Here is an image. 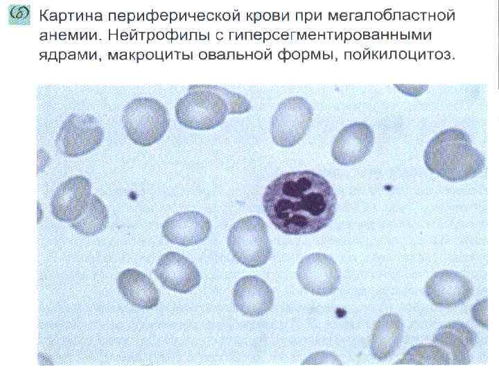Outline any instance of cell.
Wrapping results in <instances>:
<instances>
[{
    "label": "cell",
    "mask_w": 499,
    "mask_h": 374,
    "mask_svg": "<svg viewBox=\"0 0 499 374\" xmlns=\"http://www.w3.org/2000/svg\"><path fill=\"white\" fill-rule=\"evenodd\" d=\"M152 13H148V14H147V19H148V20H149V19H150V20H152Z\"/></svg>",
    "instance_id": "obj_36"
},
{
    "label": "cell",
    "mask_w": 499,
    "mask_h": 374,
    "mask_svg": "<svg viewBox=\"0 0 499 374\" xmlns=\"http://www.w3.org/2000/svg\"><path fill=\"white\" fill-rule=\"evenodd\" d=\"M395 364H451L449 354L435 344H418L407 350Z\"/></svg>",
    "instance_id": "obj_19"
},
{
    "label": "cell",
    "mask_w": 499,
    "mask_h": 374,
    "mask_svg": "<svg viewBox=\"0 0 499 374\" xmlns=\"http://www.w3.org/2000/svg\"><path fill=\"white\" fill-rule=\"evenodd\" d=\"M227 246L234 258L247 267H261L272 256L266 224L258 215L238 220L229 231Z\"/></svg>",
    "instance_id": "obj_4"
},
{
    "label": "cell",
    "mask_w": 499,
    "mask_h": 374,
    "mask_svg": "<svg viewBox=\"0 0 499 374\" xmlns=\"http://www.w3.org/2000/svg\"><path fill=\"white\" fill-rule=\"evenodd\" d=\"M157 37L158 39H163V37H164V33H163L162 32H158V33H157Z\"/></svg>",
    "instance_id": "obj_27"
},
{
    "label": "cell",
    "mask_w": 499,
    "mask_h": 374,
    "mask_svg": "<svg viewBox=\"0 0 499 374\" xmlns=\"http://www.w3.org/2000/svg\"><path fill=\"white\" fill-rule=\"evenodd\" d=\"M166 37L168 39H172V33L171 32L166 33Z\"/></svg>",
    "instance_id": "obj_30"
},
{
    "label": "cell",
    "mask_w": 499,
    "mask_h": 374,
    "mask_svg": "<svg viewBox=\"0 0 499 374\" xmlns=\"http://www.w3.org/2000/svg\"><path fill=\"white\" fill-rule=\"evenodd\" d=\"M426 168L450 182L477 176L485 166V158L473 147L469 134L459 128L441 131L429 141L423 154Z\"/></svg>",
    "instance_id": "obj_2"
},
{
    "label": "cell",
    "mask_w": 499,
    "mask_h": 374,
    "mask_svg": "<svg viewBox=\"0 0 499 374\" xmlns=\"http://www.w3.org/2000/svg\"><path fill=\"white\" fill-rule=\"evenodd\" d=\"M297 277L306 291L318 296L334 292L341 279L335 260L322 253H313L304 257L299 263Z\"/></svg>",
    "instance_id": "obj_7"
},
{
    "label": "cell",
    "mask_w": 499,
    "mask_h": 374,
    "mask_svg": "<svg viewBox=\"0 0 499 374\" xmlns=\"http://www.w3.org/2000/svg\"><path fill=\"white\" fill-rule=\"evenodd\" d=\"M313 116V107L304 98L295 96L285 98L271 120L272 141L281 148L293 147L306 134Z\"/></svg>",
    "instance_id": "obj_6"
},
{
    "label": "cell",
    "mask_w": 499,
    "mask_h": 374,
    "mask_svg": "<svg viewBox=\"0 0 499 374\" xmlns=\"http://www.w3.org/2000/svg\"><path fill=\"white\" fill-rule=\"evenodd\" d=\"M30 12L28 7L22 5L11 6L9 10V21L12 24H28Z\"/></svg>",
    "instance_id": "obj_21"
},
{
    "label": "cell",
    "mask_w": 499,
    "mask_h": 374,
    "mask_svg": "<svg viewBox=\"0 0 499 374\" xmlns=\"http://www.w3.org/2000/svg\"><path fill=\"white\" fill-rule=\"evenodd\" d=\"M146 57L148 59H152L153 57V53L152 52H148L146 53Z\"/></svg>",
    "instance_id": "obj_29"
},
{
    "label": "cell",
    "mask_w": 499,
    "mask_h": 374,
    "mask_svg": "<svg viewBox=\"0 0 499 374\" xmlns=\"http://www.w3.org/2000/svg\"><path fill=\"white\" fill-rule=\"evenodd\" d=\"M128 15H128V19H129L130 20H133V19H134V13L130 12V13H128Z\"/></svg>",
    "instance_id": "obj_33"
},
{
    "label": "cell",
    "mask_w": 499,
    "mask_h": 374,
    "mask_svg": "<svg viewBox=\"0 0 499 374\" xmlns=\"http://www.w3.org/2000/svg\"><path fill=\"white\" fill-rule=\"evenodd\" d=\"M403 323L394 313H386L376 322L371 338L370 350L374 358L384 361L399 349L403 337Z\"/></svg>",
    "instance_id": "obj_17"
},
{
    "label": "cell",
    "mask_w": 499,
    "mask_h": 374,
    "mask_svg": "<svg viewBox=\"0 0 499 374\" xmlns=\"http://www.w3.org/2000/svg\"><path fill=\"white\" fill-rule=\"evenodd\" d=\"M109 222V213L104 202L95 194H91L83 214L71 226L85 236H94L103 231Z\"/></svg>",
    "instance_id": "obj_18"
},
{
    "label": "cell",
    "mask_w": 499,
    "mask_h": 374,
    "mask_svg": "<svg viewBox=\"0 0 499 374\" xmlns=\"http://www.w3.org/2000/svg\"><path fill=\"white\" fill-rule=\"evenodd\" d=\"M271 34L269 32L264 33V38L268 39L270 38Z\"/></svg>",
    "instance_id": "obj_28"
},
{
    "label": "cell",
    "mask_w": 499,
    "mask_h": 374,
    "mask_svg": "<svg viewBox=\"0 0 499 374\" xmlns=\"http://www.w3.org/2000/svg\"><path fill=\"white\" fill-rule=\"evenodd\" d=\"M374 143V134L364 122H355L344 127L333 141L331 155L341 166L360 163L370 153Z\"/></svg>",
    "instance_id": "obj_11"
},
{
    "label": "cell",
    "mask_w": 499,
    "mask_h": 374,
    "mask_svg": "<svg viewBox=\"0 0 499 374\" xmlns=\"http://www.w3.org/2000/svg\"><path fill=\"white\" fill-rule=\"evenodd\" d=\"M148 39H152L154 38V37H155V34H154V33H152V32L149 33L148 34Z\"/></svg>",
    "instance_id": "obj_32"
},
{
    "label": "cell",
    "mask_w": 499,
    "mask_h": 374,
    "mask_svg": "<svg viewBox=\"0 0 499 374\" xmlns=\"http://www.w3.org/2000/svg\"><path fill=\"white\" fill-rule=\"evenodd\" d=\"M152 273L164 287L182 294L192 291L201 280L200 271L194 263L175 251L163 254Z\"/></svg>",
    "instance_id": "obj_12"
},
{
    "label": "cell",
    "mask_w": 499,
    "mask_h": 374,
    "mask_svg": "<svg viewBox=\"0 0 499 374\" xmlns=\"http://www.w3.org/2000/svg\"><path fill=\"white\" fill-rule=\"evenodd\" d=\"M337 198L330 183L310 170L284 173L263 196L264 211L273 225L287 235L319 231L332 221Z\"/></svg>",
    "instance_id": "obj_1"
},
{
    "label": "cell",
    "mask_w": 499,
    "mask_h": 374,
    "mask_svg": "<svg viewBox=\"0 0 499 374\" xmlns=\"http://www.w3.org/2000/svg\"><path fill=\"white\" fill-rule=\"evenodd\" d=\"M424 292L433 305L451 308L467 301L473 295V287L463 274L445 269L435 273L428 280Z\"/></svg>",
    "instance_id": "obj_10"
},
{
    "label": "cell",
    "mask_w": 499,
    "mask_h": 374,
    "mask_svg": "<svg viewBox=\"0 0 499 374\" xmlns=\"http://www.w3.org/2000/svg\"><path fill=\"white\" fill-rule=\"evenodd\" d=\"M222 17L225 20H229L230 18V15L229 13L225 12L223 14Z\"/></svg>",
    "instance_id": "obj_24"
},
{
    "label": "cell",
    "mask_w": 499,
    "mask_h": 374,
    "mask_svg": "<svg viewBox=\"0 0 499 374\" xmlns=\"http://www.w3.org/2000/svg\"><path fill=\"white\" fill-rule=\"evenodd\" d=\"M207 86L224 98L228 107V114H240L250 110V100L240 93L218 85L207 84Z\"/></svg>",
    "instance_id": "obj_20"
},
{
    "label": "cell",
    "mask_w": 499,
    "mask_h": 374,
    "mask_svg": "<svg viewBox=\"0 0 499 374\" xmlns=\"http://www.w3.org/2000/svg\"><path fill=\"white\" fill-rule=\"evenodd\" d=\"M233 299L236 309L243 314L259 317L272 308L274 293L263 279L256 276H245L235 284Z\"/></svg>",
    "instance_id": "obj_14"
},
{
    "label": "cell",
    "mask_w": 499,
    "mask_h": 374,
    "mask_svg": "<svg viewBox=\"0 0 499 374\" xmlns=\"http://www.w3.org/2000/svg\"><path fill=\"white\" fill-rule=\"evenodd\" d=\"M211 229L210 220L198 211L179 212L162 225L163 236L170 242L188 247L204 242Z\"/></svg>",
    "instance_id": "obj_13"
},
{
    "label": "cell",
    "mask_w": 499,
    "mask_h": 374,
    "mask_svg": "<svg viewBox=\"0 0 499 374\" xmlns=\"http://www.w3.org/2000/svg\"><path fill=\"white\" fill-rule=\"evenodd\" d=\"M117 287L123 298L138 308L149 310L159 303V294L155 284L137 269L123 270L117 277Z\"/></svg>",
    "instance_id": "obj_16"
},
{
    "label": "cell",
    "mask_w": 499,
    "mask_h": 374,
    "mask_svg": "<svg viewBox=\"0 0 499 374\" xmlns=\"http://www.w3.org/2000/svg\"><path fill=\"white\" fill-rule=\"evenodd\" d=\"M432 342L449 354L451 364H469L470 352L477 343V334L465 323L453 321L438 328Z\"/></svg>",
    "instance_id": "obj_15"
},
{
    "label": "cell",
    "mask_w": 499,
    "mask_h": 374,
    "mask_svg": "<svg viewBox=\"0 0 499 374\" xmlns=\"http://www.w3.org/2000/svg\"><path fill=\"white\" fill-rule=\"evenodd\" d=\"M199 56L201 59H204L207 57V53L205 52L202 51L200 53Z\"/></svg>",
    "instance_id": "obj_26"
},
{
    "label": "cell",
    "mask_w": 499,
    "mask_h": 374,
    "mask_svg": "<svg viewBox=\"0 0 499 374\" xmlns=\"http://www.w3.org/2000/svg\"><path fill=\"white\" fill-rule=\"evenodd\" d=\"M258 17L257 20H259L261 18V15L259 12H256V13H254V17Z\"/></svg>",
    "instance_id": "obj_34"
},
{
    "label": "cell",
    "mask_w": 499,
    "mask_h": 374,
    "mask_svg": "<svg viewBox=\"0 0 499 374\" xmlns=\"http://www.w3.org/2000/svg\"><path fill=\"white\" fill-rule=\"evenodd\" d=\"M177 37H178V35H177V32L172 33V39H175L177 38Z\"/></svg>",
    "instance_id": "obj_31"
},
{
    "label": "cell",
    "mask_w": 499,
    "mask_h": 374,
    "mask_svg": "<svg viewBox=\"0 0 499 374\" xmlns=\"http://www.w3.org/2000/svg\"><path fill=\"white\" fill-rule=\"evenodd\" d=\"M123 124L128 136L137 145L150 146L159 141L169 127L167 109L153 98H137L125 108Z\"/></svg>",
    "instance_id": "obj_5"
},
{
    "label": "cell",
    "mask_w": 499,
    "mask_h": 374,
    "mask_svg": "<svg viewBox=\"0 0 499 374\" xmlns=\"http://www.w3.org/2000/svg\"><path fill=\"white\" fill-rule=\"evenodd\" d=\"M175 112L182 126L195 130H209L224 123L228 107L224 98L207 84H194L177 102Z\"/></svg>",
    "instance_id": "obj_3"
},
{
    "label": "cell",
    "mask_w": 499,
    "mask_h": 374,
    "mask_svg": "<svg viewBox=\"0 0 499 374\" xmlns=\"http://www.w3.org/2000/svg\"><path fill=\"white\" fill-rule=\"evenodd\" d=\"M152 15H152L153 19H154L155 20H157V18H158V14H157V12H153Z\"/></svg>",
    "instance_id": "obj_35"
},
{
    "label": "cell",
    "mask_w": 499,
    "mask_h": 374,
    "mask_svg": "<svg viewBox=\"0 0 499 374\" xmlns=\"http://www.w3.org/2000/svg\"><path fill=\"white\" fill-rule=\"evenodd\" d=\"M167 17H168V15H167L166 12H163L161 14V18L163 20H166V19H167Z\"/></svg>",
    "instance_id": "obj_25"
},
{
    "label": "cell",
    "mask_w": 499,
    "mask_h": 374,
    "mask_svg": "<svg viewBox=\"0 0 499 374\" xmlns=\"http://www.w3.org/2000/svg\"><path fill=\"white\" fill-rule=\"evenodd\" d=\"M403 93L409 96H419L424 93L428 86L426 84H394Z\"/></svg>",
    "instance_id": "obj_22"
},
{
    "label": "cell",
    "mask_w": 499,
    "mask_h": 374,
    "mask_svg": "<svg viewBox=\"0 0 499 374\" xmlns=\"http://www.w3.org/2000/svg\"><path fill=\"white\" fill-rule=\"evenodd\" d=\"M177 17V15L176 12H170V21L176 19Z\"/></svg>",
    "instance_id": "obj_23"
},
{
    "label": "cell",
    "mask_w": 499,
    "mask_h": 374,
    "mask_svg": "<svg viewBox=\"0 0 499 374\" xmlns=\"http://www.w3.org/2000/svg\"><path fill=\"white\" fill-rule=\"evenodd\" d=\"M91 183L83 175L71 177L55 189L50 203L57 220L71 223L85 212L91 197Z\"/></svg>",
    "instance_id": "obj_9"
},
{
    "label": "cell",
    "mask_w": 499,
    "mask_h": 374,
    "mask_svg": "<svg viewBox=\"0 0 499 374\" xmlns=\"http://www.w3.org/2000/svg\"><path fill=\"white\" fill-rule=\"evenodd\" d=\"M103 132L91 116H70L62 125L56 145L60 153L76 157L86 154L98 147Z\"/></svg>",
    "instance_id": "obj_8"
}]
</instances>
